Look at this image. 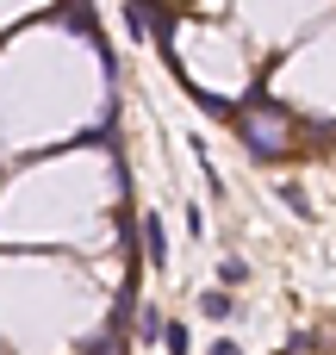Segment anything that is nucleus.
I'll return each instance as SVG.
<instances>
[{
  "label": "nucleus",
  "mask_w": 336,
  "mask_h": 355,
  "mask_svg": "<svg viewBox=\"0 0 336 355\" xmlns=\"http://www.w3.org/2000/svg\"><path fill=\"white\" fill-rule=\"evenodd\" d=\"M243 144L268 162V156H281V112L274 106H256V112H243Z\"/></svg>",
  "instance_id": "obj_1"
},
{
  "label": "nucleus",
  "mask_w": 336,
  "mask_h": 355,
  "mask_svg": "<svg viewBox=\"0 0 336 355\" xmlns=\"http://www.w3.org/2000/svg\"><path fill=\"white\" fill-rule=\"evenodd\" d=\"M143 256H150V262H156V268H162V262H168V231H162V218H156V212H150V218H143Z\"/></svg>",
  "instance_id": "obj_2"
},
{
  "label": "nucleus",
  "mask_w": 336,
  "mask_h": 355,
  "mask_svg": "<svg viewBox=\"0 0 336 355\" xmlns=\"http://www.w3.org/2000/svg\"><path fill=\"white\" fill-rule=\"evenodd\" d=\"M200 306H206V318H231V312H237V300H231V293H206Z\"/></svg>",
  "instance_id": "obj_3"
},
{
  "label": "nucleus",
  "mask_w": 336,
  "mask_h": 355,
  "mask_svg": "<svg viewBox=\"0 0 336 355\" xmlns=\"http://www.w3.org/2000/svg\"><path fill=\"white\" fill-rule=\"evenodd\" d=\"M218 275H224V287H243V281H249V262H243V256H231Z\"/></svg>",
  "instance_id": "obj_4"
},
{
  "label": "nucleus",
  "mask_w": 336,
  "mask_h": 355,
  "mask_svg": "<svg viewBox=\"0 0 336 355\" xmlns=\"http://www.w3.org/2000/svg\"><path fill=\"white\" fill-rule=\"evenodd\" d=\"M156 337H162V318H156V306H150V312L137 318V343H156Z\"/></svg>",
  "instance_id": "obj_5"
},
{
  "label": "nucleus",
  "mask_w": 336,
  "mask_h": 355,
  "mask_svg": "<svg viewBox=\"0 0 336 355\" xmlns=\"http://www.w3.org/2000/svg\"><path fill=\"white\" fill-rule=\"evenodd\" d=\"M162 343H168V355H187V324H162Z\"/></svg>",
  "instance_id": "obj_6"
},
{
  "label": "nucleus",
  "mask_w": 336,
  "mask_h": 355,
  "mask_svg": "<svg viewBox=\"0 0 336 355\" xmlns=\"http://www.w3.org/2000/svg\"><path fill=\"white\" fill-rule=\"evenodd\" d=\"M212 355H243V349L237 343H212Z\"/></svg>",
  "instance_id": "obj_7"
}]
</instances>
